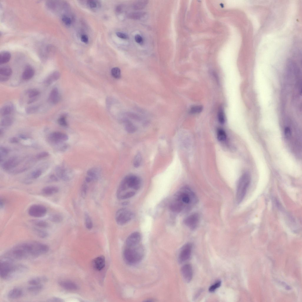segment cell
<instances>
[{
	"label": "cell",
	"mask_w": 302,
	"mask_h": 302,
	"mask_svg": "<svg viewBox=\"0 0 302 302\" xmlns=\"http://www.w3.org/2000/svg\"><path fill=\"white\" fill-rule=\"evenodd\" d=\"M81 40L83 42L87 44L89 42V38L87 35H83L81 37Z\"/></svg>",
	"instance_id": "57"
},
{
	"label": "cell",
	"mask_w": 302,
	"mask_h": 302,
	"mask_svg": "<svg viewBox=\"0 0 302 302\" xmlns=\"http://www.w3.org/2000/svg\"><path fill=\"white\" fill-rule=\"evenodd\" d=\"M13 118L10 116H6L4 118L1 122V125L3 127H8L11 126L13 122Z\"/></svg>",
	"instance_id": "31"
},
{
	"label": "cell",
	"mask_w": 302,
	"mask_h": 302,
	"mask_svg": "<svg viewBox=\"0 0 302 302\" xmlns=\"http://www.w3.org/2000/svg\"><path fill=\"white\" fill-rule=\"evenodd\" d=\"M19 164L18 158L16 157H13L4 162L2 164V167L4 170H8L15 167Z\"/></svg>",
	"instance_id": "14"
},
{
	"label": "cell",
	"mask_w": 302,
	"mask_h": 302,
	"mask_svg": "<svg viewBox=\"0 0 302 302\" xmlns=\"http://www.w3.org/2000/svg\"><path fill=\"white\" fill-rule=\"evenodd\" d=\"M199 221V217L198 214L193 213L186 218L184 220L185 224L192 230L195 229L197 227Z\"/></svg>",
	"instance_id": "10"
},
{
	"label": "cell",
	"mask_w": 302,
	"mask_h": 302,
	"mask_svg": "<svg viewBox=\"0 0 302 302\" xmlns=\"http://www.w3.org/2000/svg\"><path fill=\"white\" fill-rule=\"evenodd\" d=\"M127 188L136 191L140 187L141 181L140 178L134 175H130L125 177L123 180Z\"/></svg>",
	"instance_id": "7"
},
{
	"label": "cell",
	"mask_w": 302,
	"mask_h": 302,
	"mask_svg": "<svg viewBox=\"0 0 302 302\" xmlns=\"http://www.w3.org/2000/svg\"><path fill=\"white\" fill-rule=\"evenodd\" d=\"M43 288L42 284L36 285H30L27 288L28 291L33 294H36L40 292Z\"/></svg>",
	"instance_id": "26"
},
{
	"label": "cell",
	"mask_w": 302,
	"mask_h": 302,
	"mask_svg": "<svg viewBox=\"0 0 302 302\" xmlns=\"http://www.w3.org/2000/svg\"><path fill=\"white\" fill-rule=\"evenodd\" d=\"M284 133L286 138H290L292 135V131L290 128L289 127H286L284 129Z\"/></svg>",
	"instance_id": "50"
},
{
	"label": "cell",
	"mask_w": 302,
	"mask_h": 302,
	"mask_svg": "<svg viewBox=\"0 0 302 302\" xmlns=\"http://www.w3.org/2000/svg\"><path fill=\"white\" fill-rule=\"evenodd\" d=\"M48 302H63L64 301L62 299L57 297H54L50 298L47 300Z\"/></svg>",
	"instance_id": "52"
},
{
	"label": "cell",
	"mask_w": 302,
	"mask_h": 302,
	"mask_svg": "<svg viewBox=\"0 0 302 302\" xmlns=\"http://www.w3.org/2000/svg\"><path fill=\"white\" fill-rule=\"evenodd\" d=\"M144 250L143 247L139 244L133 247H126L124 251L123 257L125 261L129 264H136L143 258Z\"/></svg>",
	"instance_id": "4"
},
{
	"label": "cell",
	"mask_w": 302,
	"mask_h": 302,
	"mask_svg": "<svg viewBox=\"0 0 302 302\" xmlns=\"http://www.w3.org/2000/svg\"><path fill=\"white\" fill-rule=\"evenodd\" d=\"M193 246L190 243L185 244L181 248L178 257L179 262L181 264L189 259L192 254Z\"/></svg>",
	"instance_id": "8"
},
{
	"label": "cell",
	"mask_w": 302,
	"mask_h": 302,
	"mask_svg": "<svg viewBox=\"0 0 302 302\" xmlns=\"http://www.w3.org/2000/svg\"><path fill=\"white\" fill-rule=\"evenodd\" d=\"M28 268L23 264H15L13 262L1 260L0 276L2 279L9 280L18 278L25 274Z\"/></svg>",
	"instance_id": "2"
},
{
	"label": "cell",
	"mask_w": 302,
	"mask_h": 302,
	"mask_svg": "<svg viewBox=\"0 0 302 302\" xmlns=\"http://www.w3.org/2000/svg\"><path fill=\"white\" fill-rule=\"evenodd\" d=\"M116 34L118 37L123 39H126L128 38L127 36L125 34L120 32H117Z\"/></svg>",
	"instance_id": "56"
},
{
	"label": "cell",
	"mask_w": 302,
	"mask_h": 302,
	"mask_svg": "<svg viewBox=\"0 0 302 302\" xmlns=\"http://www.w3.org/2000/svg\"><path fill=\"white\" fill-rule=\"evenodd\" d=\"M87 174L92 180L96 181L98 179L99 171L96 168H91L88 171Z\"/></svg>",
	"instance_id": "24"
},
{
	"label": "cell",
	"mask_w": 302,
	"mask_h": 302,
	"mask_svg": "<svg viewBox=\"0 0 302 302\" xmlns=\"http://www.w3.org/2000/svg\"><path fill=\"white\" fill-rule=\"evenodd\" d=\"M217 136L218 140L220 142H223L227 139V135L224 130L221 128H218L217 131Z\"/></svg>",
	"instance_id": "28"
},
{
	"label": "cell",
	"mask_w": 302,
	"mask_h": 302,
	"mask_svg": "<svg viewBox=\"0 0 302 302\" xmlns=\"http://www.w3.org/2000/svg\"><path fill=\"white\" fill-rule=\"evenodd\" d=\"M203 109V107L202 106H193L190 108L189 112L192 114H198L202 112Z\"/></svg>",
	"instance_id": "38"
},
{
	"label": "cell",
	"mask_w": 302,
	"mask_h": 302,
	"mask_svg": "<svg viewBox=\"0 0 302 302\" xmlns=\"http://www.w3.org/2000/svg\"><path fill=\"white\" fill-rule=\"evenodd\" d=\"M106 261L103 256H100L95 258L92 264L94 269L97 271L103 269L105 267Z\"/></svg>",
	"instance_id": "16"
},
{
	"label": "cell",
	"mask_w": 302,
	"mask_h": 302,
	"mask_svg": "<svg viewBox=\"0 0 302 302\" xmlns=\"http://www.w3.org/2000/svg\"><path fill=\"white\" fill-rule=\"evenodd\" d=\"M88 5L91 8H95L97 7L96 2L93 0H89L87 2Z\"/></svg>",
	"instance_id": "53"
},
{
	"label": "cell",
	"mask_w": 302,
	"mask_h": 302,
	"mask_svg": "<svg viewBox=\"0 0 302 302\" xmlns=\"http://www.w3.org/2000/svg\"><path fill=\"white\" fill-rule=\"evenodd\" d=\"M127 115L129 117L135 120H140L139 117L137 114L132 113H127Z\"/></svg>",
	"instance_id": "54"
},
{
	"label": "cell",
	"mask_w": 302,
	"mask_h": 302,
	"mask_svg": "<svg viewBox=\"0 0 302 302\" xmlns=\"http://www.w3.org/2000/svg\"><path fill=\"white\" fill-rule=\"evenodd\" d=\"M122 10V7L121 6H118L116 8V11L117 13H120Z\"/></svg>",
	"instance_id": "61"
},
{
	"label": "cell",
	"mask_w": 302,
	"mask_h": 302,
	"mask_svg": "<svg viewBox=\"0 0 302 302\" xmlns=\"http://www.w3.org/2000/svg\"><path fill=\"white\" fill-rule=\"evenodd\" d=\"M35 71L33 68L30 66H27L23 73L22 78L25 80H28L33 77Z\"/></svg>",
	"instance_id": "22"
},
{
	"label": "cell",
	"mask_w": 302,
	"mask_h": 302,
	"mask_svg": "<svg viewBox=\"0 0 302 302\" xmlns=\"http://www.w3.org/2000/svg\"><path fill=\"white\" fill-rule=\"evenodd\" d=\"M147 1H139L135 2L133 5V8L136 10H141L144 9L148 4Z\"/></svg>",
	"instance_id": "29"
},
{
	"label": "cell",
	"mask_w": 302,
	"mask_h": 302,
	"mask_svg": "<svg viewBox=\"0 0 302 302\" xmlns=\"http://www.w3.org/2000/svg\"><path fill=\"white\" fill-rule=\"evenodd\" d=\"M141 239V236L138 232H134L127 238L126 242V247H131L139 244Z\"/></svg>",
	"instance_id": "13"
},
{
	"label": "cell",
	"mask_w": 302,
	"mask_h": 302,
	"mask_svg": "<svg viewBox=\"0 0 302 302\" xmlns=\"http://www.w3.org/2000/svg\"><path fill=\"white\" fill-rule=\"evenodd\" d=\"M48 281V279L46 276H42L30 279L28 281V283L30 285H43V284L47 282Z\"/></svg>",
	"instance_id": "19"
},
{
	"label": "cell",
	"mask_w": 302,
	"mask_h": 302,
	"mask_svg": "<svg viewBox=\"0 0 302 302\" xmlns=\"http://www.w3.org/2000/svg\"><path fill=\"white\" fill-rule=\"evenodd\" d=\"M142 160V158L140 154H138L135 157L133 165L135 167L138 168L140 165Z\"/></svg>",
	"instance_id": "41"
},
{
	"label": "cell",
	"mask_w": 302,
	"mask_h": 302,
	"mask_svg": "<svg viewBox=\"0 0 302 302\" xmlns=\"http://www.w3.org/2000/svg\"><path fill=\"white\" fill-rule=\"evenodd\" d=\"M42 172L40 170H37L34 171L31 174V178L33 179H36L41 176Z\"/></svg>",
	"instance_id": "47"
},
{
	"label": "cell",
	"mask_w": 302,
	"mask_h": 302,
	"mask_svg": "<svg viewBox=\"0 0 302 302\" xmlns=\"http://www.w3.org/2000/svg\"><path fill=\"white\" fill-rule=\"evenodd\" d=\"M49 138L50 141L56 144L60 143L69 139V137L66 134L58 132L50 134Z\"/></svg>",
	"instance_id": "11"
},
{
	"label": "cell",
	"mask_w": 302,
	"mask_h": 302,
	"mask_svg": "<svg viewBox=\"0 0 302 302\" xmlns=\"http://www.w3.org/2000/svg\"><path fill=\"white\" fill-rule=\"evenodd\" d=\"M9 153V150L7 148L4 147H1L0 148V156L1 162L4 160V158L6 157Z\"/></svg>",
	"instance_id": "40"
},
{
	"label": "cell",
	"mask_w": 302,
	"mask_h": 302,
	"mask_svg": "<svg viewBox=\"0 0 302 302\" xmlns=\"http://www.w3.org/2000/svg\"><path fill=\"white\" fill-rule=\"evenodd\" d=\"M56 172L57 176L64 181L69 180L72 177L66 170L61 167H57L56 169Z\"/></svg>",
	"instance_id": "15"
},
{
	"label": "cell",
	"mask_w": 302,
	"mask_h": 302,
	"mask_svg": "<svg viewBox=\"0 0 302 302\" xmlns=\"http://www.w3.org/2000/svg\"><path fill=\"white\" fill-rule=\"evenodd\" d=\"M49 155V153L47 152H43L38 154L36 158L38 159H42L48 157Z\"/></svg>",
	"instance_id": "51"
},
{
	"label": "cell",
	"mask_w": 302,
	"mask_h": 302,
	"mask_svg": "<svg viewBox=\"0 0 302 302\" xmlns=\"http://www.w3.org/2000/svg\"><path fill=\"white\" fill-rule=\"evenodd\" d=\"M24 259H34L48 252L49 250L47 245L36 241H29L17 245Z\"/></svg>",
	"instance_id": "3"
},
{
	"label": "cell",
	"mask_w": 302,
	"mask_h": 302,
	"mask_svg": "<svg viewBox=\"0 0 302 302\" xmlns=\"http://www.w3.org/2000/svg\"><path fill=\"white\" fill-rule=\"evenodd\" d=\"M58 122L59 124L62 127H67L68 125L65 116L63 115L61 116L58 119Z\"/></svg>",
	"instance_id": "45"
},
{
	"label": "cell",
	"mask_w": 302,
	"mask_h": 302,
	"mask_svg": "<svg viewBox=\"0 0 302 302\" xmlns=\"http://www.w3.org/2000/svg\"><path fill=\"white\" fill-rule=\"evenodd\" d=\"M85 180L86 182L88 183H90L92 181L91 178L89 177H86Z\"/></svg>",
	"instance_id": "64"
},
{
	"label": "cell",
	"mask_w": 302,
	"mask_h": 302,
	"mask_svg": "<svg viewBox=\"0 0 302 302\" xmlns=\"http://www.w3.org/2000/svg\"><path fill=\"white\" fill-rule=\"evenodd\" d=\"M34 231L35 234L41 238H45L48 236V233L45 231L40 229L34 228Z\"/></svg>",
	"instance_id": "39"
},
{
	"label": "cell",
	"mask_w": 302,
	"mask_h": 302,
	"mask_svg": "<svg viewBox=\"0 0 302 302\" xmlns=\"http://www.w3.org/2000/svg\"><path fill=\"white\" fill-rule=\"evenodd\" d=\"M13 109L11 105L8 104L2 107L1 110V114L3 116H6L10 114Z\"/></svg>",
	"instance_id": "27"
},
{
	"label": "cell",
	"mask_w": 302,
	"mask_h": 302,
	"mask_svg": "<svg viewBox=\"0 0 302 302\" xmlns=\"http://www.w3.org/2000/svg\"><path fill=\"white\" fill-rule=\"evenodd\" d=\"M40 92L35 89H32L29 90L27 91V94L29 97L30 98H35L40 94Z\"/></svg>",
	"instance_id": "43"
},
{
	"label": "cell",
	"mask_w": 302,
	"mask_h": 302,
	"mask_svg": "<svg viewBox=\"0 0 302 302\" xmlns=\"http://www.w3.org/2000/svg\"><path fill=\"white\" fill-rule=\"evenodd\" d=\"M63 23L66 25L69 26L72 23V20L70 18L64 15L62 18Z\"/></svg>",
	"instance_id": "49"
},
{
	"label": "cell",
	"mask_w": 302,
	"mask_h": 302,
	"mask_svg": "<svg viewBox=\"0 0 302 302\" xmlns=\"http://www.w3.org/2000/svg\"><path fill=\"white\" fill-rule=\"evenodd\" d=\"M84 216L86 227L89 230L91 229L93 226L92 220L89 216L87 213H85Z\"/></svg>",
	"instance_id": "37"
},
{
	"label": "cell",
	"mask_w": 302,
	"mask_h": 302,
	"mask_svg": "<svg viewBox=\"0 0 302 302\" xmlns=\"http://www.w3.org/2000/svg\"><path fill=\"white\" fill-rule=\"evenodd\" d=\"M218 118L219 122L221 124H224L225 121L224 112L223 108L221 107L219 109Z\"/></svg>",
	"instance_id": "35"
},
{
	"label": "cell",
	"mask_w": 302,
	"mask_h": 302,
	"mask_svg": "<svg viewBox=\"0 0 302 302\" xmlns=\"http://www.w3.org/2000/svg\"><path fill=\"white\" fill-rule=\"evenodd\" d=\"M59 284L62 288L67 290H76L77 288L75 284L68 281H61L59 282Z\"/></svg>",
	"instance_id": "20"
},
{
	"label": "cell",
	"mask_w": 302,
	"mask_h": 302,
	"mask_svg": "<svg viewBox=\"0 0 302 302\" xmlns=\"http://www.w3.org/2000/svg\"><path fill=\"white\" fill-rule=\"evenodd\" d=\"M181 272L184 281L186 283H189L193 276V271L191 265L187 264L184 265L181 268Z\"/></svg>",
	"instance_id": "12"
},
{
	"label": "cell",
	"mask_w": 302,
	"mask_h": 302,
	"mask_svg": "<svg viewBox=\"0 0 302 302\" xmlns=\"http://www.w3.org/2000/svg\"><path fill=\"white\" fill-rule=\"evenodd\" d=\"M32 222L37 227L43 228H46L48 227V224L46 222L42 220H34Z\"/></svg>",
	"instance_id": "36"
},
{
	"label": "cell",
	"mask_w": 302,
	"mask_h": 302,
	"mask_svg": "<svg viewBox=\"0 0 302 302\" xmlns=\"http://www.w3.org/2000/svg\"><path fill=\"white\" fill-rule=\"evenodd\" d=\"M60 96L58 89L57 88H54L50 93L49 97L50 102L53 104H57L60 101Z\"/></svg>",
	"instance_id": "17"
},
{
	"label": "cell",
	"mask_w": 302,
	"mask_h": 302,
	"mask_svg": "<svg viewBox=\"0 0 302 302\" xmlns=\"http://www.w3.org/2000/svg\"><path fill=\"white\" fill-rule=\"evenodd\" d=\"M4 205V200L3 199L1 198V199H0V208H3Z\"/></svg>",
	"instance_id": "62"
},
{
	"label": "cell",
	"mask_w": 302,
	"mask_h": 302,
	"mask_svg": "<svg viewBox=\"0 0 302 302\" xmlns=\"http://www.w3.org/2000/svg\"><path fill=\"white\" fill-rule=\"evenodd\" d=\"M197 202V197L188 187L182 188L175 194L169 208L174 213H179L190 210Z\"/></svg>",
	"instance_id": "1"
},
{
	"label": "cell",
	"mask_w": 302,
	"mask_h": 302,
	"mask_svg": "<svg viewBox=\"0 0 302 302\" xmlns=\"http://www.w3.org/2000/svg\"><path fill=\"white\" fill-rule=\"evenodd\" d=\"M47 210L44 206L40 205H34L29 208L28 213L33 217L40 218L44 217L46 214Z\"/></svg>",
	"instance_id": "9"
},
{
	"label": "cell",
	"mask_w": 302,
	"mask_h": 302,
	"mask_svg": "<svg viewBox=\"0 0 302 302\" xmlns=\"http://www.w3.org/2000/svg\"><path fill=\"white\" fill-rule=\"evenodd\" d=\"M126 130L128 133H133L137 130L136 126L130 121L125 120L124 121Z\"/></svg>",
	"instance_id": "30"
},
{
	"label": "cell",
	"mask_w": 302,
	"mask_h": 302,
	"mask_svg": "<svg viewBox=\"0 0 302 302\" xmlns=\"http://www.w3.org/2000/svg\"><path fill=\"white\" fill-rule=\"evenodd\" d=\"M133 217V214L132 212L126 208H122L117 212L116 220L118 225H123L130 222Z\"/></svg>",
	"instance_id": "6"
},
{
	"label": "cell",
	"mask_w": 302,
	"mask_h": 302,
	"mask_svg": "<svg viewBox=\"0 0 302 302\" xmlns=\"http://www.w3.org/2000/svg\"><path fill=\"white\" fill-rule=\"evenodd\" d=\"M11 55L7 51H3L0 54V64H4L8 62L11 60Z\"/></svg>",
	"instance_id": "25"
},
{
	"label": "cell",
	"mask_w": 302,
	"mask_h": 302,
	"mask_svg": "<svg viewBox=\"0 0 302 302\" xmlns=\"http://www.w3.org/2000/svg\"><path fill=\"white\" fill-rule=\"evenodd\" d=\"M60 77V73L56 72L50 75L45 80V84L46 85H49L53 82L57 81Z\"/></svg>",
	"instance_id": "21"
},
{
	"label": "cell",
	"mask_w": 302,
	"mask_h": 302,
	"mask_svg": "<svg viewBox=\"0 0 302 302\" xmlns=\"http://www.w3.org/2000/svg\"><path fill=\"white\" fill-rule=\"evenodd\" d=\"M38 108L36 106H33L27 108L26 110V113L28 114H32L36 112L38 110Z\"/></svg>",
	"instance_id": "46"
},
{
	"label": "cell",
	"mask_w": 302,
	"mask_h": 302,
	"mask_svg": "<svg viewBox=\"0 0 302 302\" xmlns=\"http://www.w3.org/2000/svg\"><path fill=\"white\" fill-rule=\"evenodd\" d=\"M250 174L247 173L243 174L239 179L237 187L236 200L237 203H240L244 199L251 182Z\"/></svg>",
	"instance_id": "5"
},
{
	"label": "cell",
	"mask_w": 302,
	"mask_h": 302,
	"mask_svg": "<svg viewBox=\"0 0 302 302\" xmlns=\"http://www.w3.org/2000/svg\"><path fill=\"white\" fill-rule=\"evenodd\" d=\"M10 141L11 143H18L19 141V140L17 138L13 137L10 138Z\"/></svg>",
	"instance_id": "58"
},
{
	"label": "cell",
	"mask_w": 302,
	"mask_h": 302,
	"mask_svg": "<svg viewBox=\"0 0 302 302\" xmlns=\"http://www.w3.org/2000/svg\"><path fill=\"white\" fill-rule=\"evenodd\" d=\"M87 189L88 186L86 184L84 183L82 185L81 188V193L82 196L84 198H85L86 197Z\"/></svg>",
	"instance_id": "48"
},
{
	"label": "cell",
	"mask_w": 302,
	"mask_h": 302,
	"mask_svg": "<svg viewBox=\"0 0 302 302\" xmlns=\"http://www.w3.org/2000/svg\"><path fill=\"white\" fill-rule=\"evenodd\" d=\"M19 137L23 140H26L28 139L27 137L24 135H19Z\"/></svg>",
	"instance_id": "63"
},
{
	"label": "cell",
	"mask_w": 302,
	"mask_h": 302,
	"mask_svg": "<svg viewBox=\"0 0 302 302\" xmlns=\"http://www.w3.org/2000/svg\"><path fill=\"white\" fill-rule=\"evenodd\" d=\"M221 284V281L218 280L211 286L209 289V291L211 292H214L217 289L220 287Z\"/></svg>",
	"instance_id": "44"
},
{
	"label": "cell",
	"mask_w": 302,
	"mask_h": 302,
	"mask_svg": "<svg viewBox=\"0 0 302 302\" xmlns=\"http://www.w3.org/2000/svg\"><path fill=\"white\" fill-rule=\"evenodd\" d=\"M10 77H6L1 76L0 81L1 82H5L7 81L9 79Z\"/></svg>",
	"instance_id": "60"
},
{
	"label": "cell",
	"mask_w": 302,
	"mask_h": 302,
	"mask_svg": "<svg viewBox=\"0 0 302 302\" xmlns=\"http://www.w3.org/2000/svg\"><path fill=\"white\" fill-rule=\"evenodd\" d=\"M111 74L114 78L116 79H119L121 77V71L118 67H115L111 70Z\"/></svg>",
	"instance_id": "42"
},
{
	"label": "cell",
	"mask_w": 302,
	"mask_h": 302,
	"mask_svg": "<svg viewBox=\"0 0 302 302\" xmlns=\"http://www.w3.org/2000/svg\"><path fill=\"white\" fill-rule=\"evenodd\" d=\"M50 179L51 181L54 182L57 181H58V178L54 175H52L50 176Z\"/></svg>",
	"instance_id": "59"
},
{
	"label": "cell",
	"mask_w": 302,
	"mask_h": 302,
	"mask_svg": "<svg viewBox=\"0 0 302 302\" xmlns=\"http://www.w3.org/2000/svg\"><path fill=\"white\" fill-rule=\"evenodd\" d=\"M12 74V70L10 67H4L0 68L1 76L8 77H10Z\"/></svg>",
	"instance_id": "32"
},
{
	"label": "cell",
	"mask_w": 302,
	"mask_h": 302,
	"mask_svg": "<svg viewBox=\"0 0 302 302\" xmlns=\"http://www.w3.org/2000/svg\"><path fill=\"white\" fill-rule=\"evenodd\" d=\"M59 190V189L57 186H49L43 188L42 190V192L44 195L50 196L57 193Z\"/></svg>",
	"instance_id": "23"
},
{
	"label": "cell",
	"mask_w": 302,
	"mask_h": 302,
	"mask_svg": "<svg viewBox=\"0 0 302 302\" xmlns=\"http://www.w3.org/2000/svg\"><path fill=\"white\" fill-rule=\"evenodd\" d=\"M145 14V13L144 12H133L129 14L128 17L130 19H139L143 17Z\"/></svg>",
	"instance_id": "34"
},
{
	"label": "cell",
	"mask_w": 302,
	"mask_h": 302,
	"mask_svg": "<svg viewBox=\"0 0 302 302\" xmlns=\"http://www.w3.org/2000/svg\"><path fill=\"white\" fill-rule=\"evenodd\" d=\"M62 216L60 214L55 213L50 215L49 217V219L51 221L55 223H60L62 222L63 220Z\"/></svg>",
	"instance_id": "33"
},
{
	"label": "cell",
	"mask_w": 302,
	"mask_h": 302,
	"mask_svg": "<svg viewBox=\"0 0 302 302\" xmlns=\"http://www.w3.org/2000/svg\"><path fill=\"white\" fill-rule=\"evenodd\" d=\"M135 39L136 42L138 43H141L142 42L143 39L140 35L137 34L135 35Z\"/></svg>",
	"instance_id": "55"
},
{
	"label": "cell",
	"mask_w": 302,
	"mask_h": 302,
	"mask_svg": "<svg viewBox=\"0 0 302 302\" xmlns=\"http://www.w3.org/2000/svg\"><path fill=\"white\" fill-rule=\"evenodd\" d=\"M23 294V290L18 288H16L10 291L8 294V297L11 299H14L22 297Z\"/></svg>",
	"instance_id": "18"
}]
</instances>
